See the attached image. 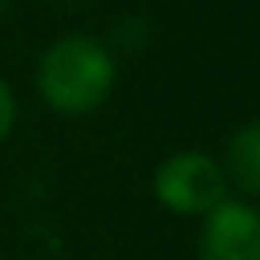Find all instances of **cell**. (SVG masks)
Wrapping results in <instances>:
<instances>
[{
    "instance_id": "6da1fadb",
    "label": "cell",
    "mask_w": 260,
    "mask_h": 260,
    "mask_svg": "<svg viewBox=\"0 0 260 260\" xmlns=\"http://www.w3.org/2000/svg\"><path fill=\"white\" fill-rule=\"evenodd\" d=\"M114 57L104 43L89 36H61L50 43L36 64V89L40 96L68 118L96 111L114 89Z\"/></svg>"
},
{
    "instance_id": "8992f818",
    "label": "cell",
    "mask_w": 260,
    "mask_h": 260,
    "mask_svg": "<svg viewBox=\"0 0 260 260\" xmlns=\"http://www.w3.org/2000/svg\"><path fill=\"white\" fill-rule=\"evenodd\" d=\"M57 4H64V8H89V4H96V0H57Z\"/></svg>"
},
{
    "instance_id": "5b68a950",
    "label": "cell",
    "mask_w": 260,
    "mask_h": 260,
    "mask_svg": "<svg viewBox=\"0 0 260 260\" xmlns=\"http://www.w3.org/2000/svg\"><path fill=\"white\" fill-rule=\"evenodd\" d=\"M15 118H18V104H15V93L11 86L0 79V143H4L15 128Z\"/></svg>"
},
{
    "instance_id": "3957f363",
    "label": "cell",
    "mask_w": 260,
    "mask_h": 260,
    "mask_svg": "<svg viewBox=\"0 0 260 260\" xmlns=\"http://www.w3.org/2000/svg\"><path fill=\"white\" fill-rule=\"evenodd\" d=\"M200 260H260V210L239 200H221L203 214Z\"/></svg>"
},
{
    "instance_id": "7a4b0ae2",
    "label": "cell",
    "mask_w": 260,
    "mask_h": 260,
    "mask_svg": "<svg viewBox=\"0 0 260 260\" xmlns=\"http://www.w3.org/2000/svg\"><path fill=\"white\" fill-rule=\"evenodd\" d=\"M153 196L171 214L203 217L221 200H228V175L214 157H207L200 150H182V153H171L157 168Z\"/></svg>"
},
{
    "instance_id": "277c9868",
    "label": "cell",
    "mask_w": 260,
    "mask_h": 260,
    "mask_svg": "<svg viewBox=\"0 0 260 260\" xmlns=\"http://www.w3.org/2000/svg\"><path fill=\"white\" fill-rule=\"evenodd\" d=\"M224 175L246 196H260V121H246L228 136Z\"/></svg>"
},
{
    "instance_id": "52a82bcc",
    "label": "cell",
    "mask_w": 260,
    "mask_h": 260,
    "mask_svg": "<svg viewBox=\"0 0 260 260\" xmlns=\"http://www.w3.org/2000/svg\"><path fill=\"white\" fill-rule=\"evenodd\" d=\"M4 11H8V0H0V15H4Z\"/></svg>"
}]
</instances>
